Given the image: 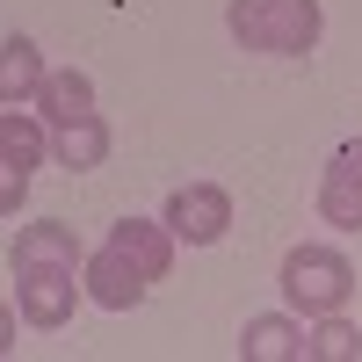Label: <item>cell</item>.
<instances>
[{"mask_svg":"<svg viewBox=\"0 0 362 362\" xmlns=\"http://www.w3.org/2000/svg\"><path fill=\"white\" fill-rule=\"evenodd\" d=\"M225 29L254 58H305L326 37V8L319 0H225Z\"/></svg>","mask_w":362,"mask_h":362,"instance_id":"1","label":"cell"},{"mask_svg":"<svg viewBox=\"0 0 362 362\" xmlns=\"http://www.w3.org/2000/svg\"><path fill=\"white\" fill-rule=\"evenodd\" d=\"M355 261L334 247V239H305V247H290L283 268H276V290H283V305L297 319H326V312H348V297H355Z\"/></svg>","mask_w":362,"mask_h":362,"instance_id":"2","label":"cell"},{"mask_svg":"<svg viewBox=\"0 0 362 362\" xmlns=\"http://www.w3.org/2000/svg\"><path fill=\"white\" fill-rule=\"evenodd\" d=\"M80 297H87L80 268H15V312H22V326H37V334L73 326Z\"/></svg>","mask_w":362,"mask_h":362,"instance_id":"3","label":"cell"},{"mask_svg":"<svg viewBox=\"0 0 362 362\" xmlns=\"http://www.w3.org/2000/svg\"><path fill=\"white\" fill-rule=\"evenodd\" d=\"M160 218H167L174 239H189V247H218V239L232 232V189L225 181H181Z\"/></svg>","mask_w":362,"mask_h":362,"instance_id":"4","label":"cell"},{"mask_svg":"<svg viewBox=\"0 0 362 362\" xmlns=\"http://www.w3.org/2000/svg\"><path fill=\"white\" fill-rule=\"evenodd\" d=\"M80 283H87V305H102V312H138L145 290H153V276H145L131 254H116L109 239L80 261Z\"/></svg>","mask_w":362,"mask_h":362,"instance_id":"5","label":"cell"},{"mask_svg":"<svg viewBox=\"0 0 362 362\" xmlns=\"http://www.w3.org/2000/svg\"><path fill=\"white\" fill-rule=\"evenodd\" d=\"M80 261H87L80 232L58 225V218H37V225H22L8 239V268H80Z\"/></svg>","mask_w":362,"mask_h":362,"instance_id":"6","label":"cell"},{"mask_svg":"<svg viewBox=\"0 0 362 362\" xmlns=\"http://www.w3.org/2000/svg\"><path fill=\"white\" fill-rule=\"evenodd\" d=\"M239 362H305V319L290 305L239 326Z\"/></svg>","mask_w":362,"mask_h":362,"instance_id":"7","label":"cell"},{"mask_svg":"<svg viewBox=\"0 0 362 362\" xmlns=\"http://www.w3.org/2000/svg\"><path fill=\"white\" fill-rule=\"evenodd\" d=\"M109 247H116V254H131L153 283H167V268H174V247H181V239L167 232V218H116V225H109Z\"/></svg>","mask_w":362,"mask_h":362,"instance_id":"8","label":"cell"},{"mask_svg":"<svg viewBox=\"0 0 362 362\" xmlns=\"http://www.w3.org/2000/svg\"><path fill=\"white\" fill-rule=\"evenodd\" d=\"M44 51H37V37H15L0 44V109H37V87H44Z\"/></svg>","mask_w":362,"mask_h":362,"instance_id":"9","label":"cell"},{"mask_svg":"<svg viewBox=\"0 0 362 362\" xmlns=\"http://www.w3.org/2000/svg\"><path fill=\"white\" fill-rule=\"evenodd\" d=\"M37 116H44L51 131H66V124H80V116H95V80H87L80 66H51L44 87H37Z\"/></svg>","mask_w":362,"mask_h":362,"instance_id":"10","label":"cell"},{"mask_svg":"<svg viewBox=\"0 0 362 362\" xmlns=\"http://www.w3.org/2000/svg\"><path fill=\"white\" fill-rule=\"evenodd\" d=\"M0 167H22V174L51 167V124L37 109H0Z\"/></svg>","mask_w":362,"mask_h":362,"instance_id":"11","label":"cell"},{"mask_svg":"<svg viewBox=\"0 0 362 362\" xmlns=\"http://www.w3.org/2000/svg\"><path fill=\"white\" fill-rule=\"evenodd\" d=\"M109 124H102V109L95 116H80V124H66V131H51V167H66V174H95L102 160H109Z\"/></svg>","mask_w":362,"mask_h":362,"instance_id":"12","label":"cell"},{"mask_svg":"<svg viewBox=\"0 0 362 362\" xmlns=\"http://www.w3.org/2000/svg\"><path fill=\"white\" fill-rule=\"evenodd\" d=\"M355 355H362V326L348 312L305 319V362H355Z\"/></svg>","mask_w":362,"mask_h":362,"instance_id":"13","label":"cell"},{"mask_svg":"<svg viewBox=\"0 0 362 362\" xmlns=\"http://www.w3.org/2000/svg\"><path fill=\"white\" fill-rule=\"evenodd\" d=\"M319 218L334 225V232H362V181L355 174L326 167V181H319Z\"/></svg>","mask_w":362,"mask_h":362,"instance_id":"14","label":"cell"},{"mask_svg":"<svg viewBox=\"0 0 362 362\" xmlns=\"http://www.w3.org/2000/svg\"><path fill=\"white\" fill-rule=\"evenodd\" d=\"M22 203H29V174L22 167H0V218H15Z\"/></svg>","mask_w":362,"mask_h":362,"instance_id":"15","label":"cell"},{"mask_svg":"<svg viewBox=\"0 0 362 362\" xmlns=\"http://www.w3.org/2000/svg\"><path fill=\"white\" fill-rule=\"evenodd\" d=\"M326 167H334V174H355V181H362V138H341V145H334V160H326Z\"/></svg>","mask_w":362,"mask_h":362,"instance_id":"16","label":"cell"},{"mask_svg":"<svg viewBox=\"0 0 362 362\" xmlns=\"http://www.w3.org/2000/svg\"><path fill=\"white\" fill-rule=\"evenodd\" d=\"M15 326H22V312L0 305V355H15Z\"/></svg>","mask_w":362,"mask_h":362,"instance_id":"17","label":"cell"}]
</instances>
